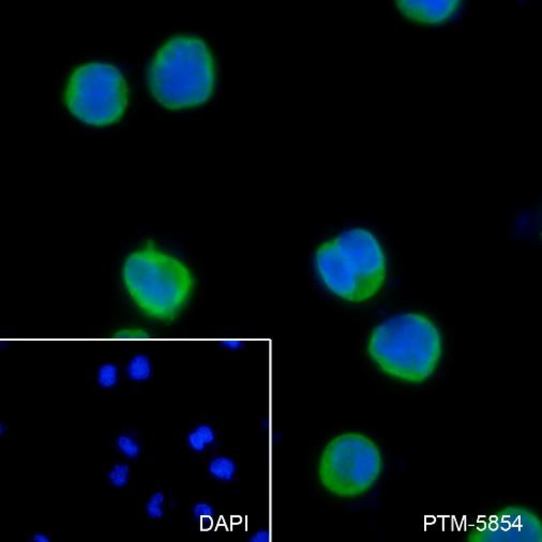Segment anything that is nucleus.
Returning <instances> with one entry per match:
<instances>
[{
    "mask_svg": "<svg viewBox=\"0 0 542 542\" xmlns=\"http://www.w3.org/2000/svg\"><path fill=\"white\" fill-rule=\"evenodd\" d=\"M216 82L214 56L208 44L196 36L170 38L147 68L150 94L170 110L198 108L210 101Z\"/></svg>",
    "mask_w": 542,
    "mask_h": 542,
    "instance_id": "1",
    "label": "nucleus"
},
{
    "mask_svg": "<svg viewBox=\"0 0 542 542\" xmlns=\"http://www.w3.org/2000/svg\"><path fill=\"white\" fill-rule=\"evenodd\" d=\"M122 279L124 290L140 312L158 322H174L196 288L192 270L152 242L126 256Z\"/></svg>",
    "mask_w": 542,
    "mask_h": 542,
    "instance_id": "2",
    "label": "nucleus"
},
{
    "mask_svg": "<svg viewBox=\"0 0 542 542\" xmlns=\"http://www.w3.org/2000/svg\"><path fill=\"white\" fill-rule=\"evenodd\" d=\"M315 268L333 295L349 302H363L384 284L387 258L373 233L353 228L321 244Z\"/></svg>",
    "mask_w": 542,
    "mask_h": 542,
    "instance_id": "3",
    "label": "nucleus"
},
{
    "mask_svg": "<svg viewBox=\"0 0 542 542\" xmlns=\"http://www.w3.org/2000/svg\"><path fill=\"white\" fill-rule=\"evenodd\" d=\"M368 353L385 374L421 384L437 370L443 343L432 321L417 313H404L375 327Z\"/></svg>",
    "mask_w": 542,
    "mask_h": 542,
    "instance_id": "4",
    "label": "nucleus"
},
{
    "mask_svg": "<svg viewBox=\"0 0 542 542\" xmlns=\"http://www.w3.org/2000/svg\"><path fill=\"white\" fill-rule=\"evenodd\" d=\"M64 101L72 116L94 126L120 122L129 102L124 74L106 62L78 66L68 78Z\"/></svg>",
    "mask_w": 542,
    "mask_h": 542,
    "instance_id": "5",
    "label": "nucleus"
},
{
    "mask_svg": "<svg viewBox=\"0 0 542 542\" xmlns=\"http://www.w3.org/2000/svg\"><path fill=\"white\" fill-rule=\"evenodd\" d=\"M383 457L367 435L347 432L333 437L318 461L323 487L336 497L353 499L367 493L379 481Z\"/></svg>",
    "mask_w": 542,
    "mask_h": 542,
    "instance_id": "6",
    "label": "nucleus"
},
{
    "mask_svg": "<svg viewBox=\"0 0 542 542\" xmlns=\"http://www.w3.org/2000/svg\"><path fill=\"white\" fill-rule=\"evenodd\" d=\"M541 522L523 507H508L488 515L469 535L471 541H541Z\"/></svg>",
    "mask_w": 542,
    "mask_h": 542,
    "instance_id": "7",
    "label": "nucleus"
},
{
    "mask_svg": "<svg viewBox=\"0 0 542 542\" xmlns=\"http://www.w3.org/2000/svg\"><path fill=\"white\" fill-rule=\"evenodd\" d=\"M459 0H397V10L415 23L439 25L451 21L461 8Z\"/></svg>",
    "mask_w": 542,
    "mask_h": 542,
    "instance_id": "8",
    "label": "nucleus"
},
{
    "mask_svg": "<svg viewBox=\"0 0 542 542\" xmlns=\"http://www.w3.org/2000/svg\"><path fill=\"white\" fill-rule=\"evenodd\" d=\"M216 431L214 427L208 425H200L194 427L189 433L186 437V444L191 451L200 453L212 445L216 441Z\"/></svg>",
    "mask_w": 542,
    "mask_h": 542,
    "instance_id": "9",
    "label": "nucleus"
},
{
    "mask_svg": "<svg viewBox=\"0 0 542 542\" xmlns=\"http://www.w3.org/2000/svg\"><path fill=\"white\" fill-rule=\"evenodd\" d=\"M208 471L216 481L230 483L237 473V465L234 460L226 455L214 457L208 465Z\"/></svg>",
    "mask_w": 542,
    "mask_h": 542,
    "instance_id": "10",
    "label": "nucleus"
},
{
    "mask_svg": "<svg viewBox=\"0 0 542 542\" xmlns=\"http://www.w3.org/2000/svg\"><path fill=\"white\" fill-rule=\"evenodd\" d=\"M126 374L131 381H144L152 374V365L145 355H136L126 365Z\"/></svg>",
    "mask_w": 542,
    "mask_h": 542,
    "instance_id": "11",
    "label": "nucleus"
},
{
    "mask_svg": "<svg viewBox=\"0 0 542 542\" xmlns=\"http://www.w3.org/2000/svg\"><path fill=\"white\" fill-rule=\"evenodd\" d=\"M131 476V469L126 463H117L108 471L106 478L108 483L115 489H124L128 485Z\"/></svg>",
    "mask_w": 542,
    "mask_h": 542,
    "instance_id": "12",
    "label": "nucleus"
},
{
    "mask_svg": "<svg viewBox=\"0 0 542 542\" xmlns=\"http://www.w3.org/2000/svg\"><path fill=\"white\" fill-rule=\"evenodd\" d=\"M116 448L126 459H136L142 453L140 443L130 434H120L116 439Z\"/></svg>",
    "mask_w": 542,
    "mask_h": 542,
    "instance_id": "13",
    "label": "nucleus"
},
{
    "mask_svg": "<svg viewBox=\"0 0 542 542\" xmlns=\"http://www.w3.org/2000/svg\"><path fill=\"white\" fill-rule=\"evenodd\" d=\"M119 370L114 363H103L98 370V384L101 388L110 389L118 384Z\"/></svg>",
    "mask_w": 542,
    "mask_h": 542,
    "instance_id": "14",
    "label": "nucleus"
},
{
    "mask_svg": "<svg viewBox=\"0 0 542 542\" xmlns=\"http://www.w3.org/2000/svg\"><path fill=\"white\" fill-rule=\"evenodd\" d=\"M164 504H166V495L162 492L152 494L149 501L146 504V515L152 520L161 519L164 515Z\"/></svg>",
    "mask_w": 542,
    "mask_h": 542,
    "instance_id": "15",
    "label": "nucleus"
},
{
    "mask_svg": "<svg viewBox=\"0 0 542 542\" xmlns=\"http://www.w3.org/2000/svg\"><path fill=\"white\" fill-rule=\"evenodd\" d=\"M212 511H214V508L205 501L196 504L193 507V513L196 517H208V515H212Z\"/></svg>",
    "mask_w": 542,
    "mask_h": 542,
    "instance_id": "16",
    "label": "nucleus"
},
{
    "mask_svg": "<svg viewBox=\"0 0 542 542\" xmlns=\"http://www.w3.org/2000/svg\"><path fill=\"white\" fill-rule=\"evenodd\" d=\"M30 540L33 542H51V537H50L49 534L43 533V532H37V533L31 536Z\"/></svg>",
    "mask_w": 542,
    "mask_h": 542,
    "instance_id": "17",
    "label": "nucleus"
},
{
    "mask_svg": "<svg viewBox=\"0 0 542 542\" xmlns=\"http://www.w3.org/2000/svg\"><path fill=\"white\" fill-rule=\"evenodd\" d=\"M8 430V425L7 423H3V421H1L0 423V435H5V433L7 432Z\"/></svg>",
    "mask_w": 542,
    "mask_h": 542,
    "instance_id": "18",
    "label": "nucleus"
}]
</instances>
